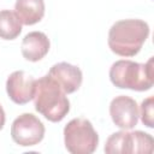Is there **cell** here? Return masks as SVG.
<instances>
[{"label":"cell","instance_id":"cell-1","mask_svg":"<svg viewBox=\"0 0 154 154\" xmlns=\"http://www.w3.org/2000/svg\"><path fill=\"white\" fill-rule=\"evenodd\" d=\"M149 36V25L142 19L116 22L108 31V47L120 57L136 55Z\"/></svg>","mask_w":154,"mask_h":154},{"label":"cell","instance_id":"cell-2","mask_svg":"<svg viewBox=\"0 0 154 154\" xmlns=\"http://www.w3.org/2000/svg\"><path fill=\"white\" fill-rule=\"evenodd\" d=\"M34 106L38 113L53 123L61 122L70 111V101L66 94L48 75L36 79Z\"/></svg>","mask_w":154,"mask_h":154},{"label":"cell","instance_id":"cell-3","mask_svg":"<svg viewBox=\"0 0 154 154\" xmlns=\"http://www.w3.org/2000/svg\"><path fill=\"white\" fill-rule=\"evenodd\" d=\"M111 82L120 89H131L136 91L149 90L154 84L153 58L146 64L132 60H118L109 69Z\"/></svg>","mask_w":154,"mask_h":154},{"label":"cell","instance_id":"cell-4","mask_svg":"<svg viewBox=\"0 0 154 154\" xmlns=\"http://www.w3.org/2000/svg\"><path fill=\"white\" fill-rule=\"evenodd\" d=\"M64 143L71 154H91L99 144V135L84 118H75L64 128Z\"/></svg>","mask_w":154,"mask_h":154},{"label":"cell","instance_id":"cell-5","mask_svg":"<svg viewBox=\"0 0 154 154\" xmlns=\"http://www.w3.org/2000/svg\"><path fill=\"white\" fill-rule=\"evenodd\" d=\"M154 140L152 135L136 130V131H117L112 134L105 144V153L107 154H136V153H152Z\"/></svg>","mask_w":154,"mask_h":154},{"label":"cell","instance_id":"cell-6","mask_svg":"<svg viewBox=\"0 0 154 154\" xmlns=\"http://www.w3.org/2000/svg\"><path fill=\"white\" fill-rule=\"evenodd\" d=\"M12 140L22 147H31L40 143L45 137V125L31 113H23L11 125Z\"/></svg>","mask_w":154,"mask_h":154},{"label":"cell","instance_id":"cell-7","mask_svg":"<svg viewBox=\"0 0 154 154\" xmlns=\"http://www.w3.org/2000/svg\"><path fill=\"white\" fill-rule=\"evenodd\" d=\"M109 114L112 122L122 130H130L137 125L138 106L137 102L126 95L116 96L109 105Z\"/></svg>","mask_w":154,"mask_h":154},{"label":"cell","instance_id":"cell-8","mask_svg":"<svg viewBox=\"0 0 154 154\" xmlns=\"http://www.w3.org/2000/svg\"><path fill=\"white\" fill-rule=\"evenodd\" d=\"M35 83L32 76L23 70L12 72L6 81V91L8 97L17 105H25L34 99Z\"/></svg>","mask_w":154,"mask_h":154},{"label":"cell","instance_id":"cell-9","mask_svg":"<svg viewBox=\"0 0 154 154\" xmlns=\"http://www.w3.org/2000/svg\"><path fill=\"white\" fill-rule=\"evenodd\" d=\"M47 75L60 85L65 94H71L78 90L83 79L81 69L65 61L53 65Z\"/></svg>","mask_w":154,"mask_h":154},{"label":"cell","instance_id":"cell-10","mask_svg":"<svg viewBox=\"0 0 154 154\" xmlns=\"http://www.w3.org/2000/svg\"><path fill=\"white\" fill-rule=\"evenodd\" d=\"M51 43L46 34L41 31H31L26 34L22 41V54L29 61L41 60L49 51Z\"/></svg>","mask_w":154,"mask_h":154},{"label":"cell","instance_id":"cell-11","mask_svg":"<svg viewBox=\"0 0 154 154\" xmlns=\"http://www.w3.org/2000/svg\"><path fill=\"white\" fill-rule=\"evenodd\" d=\"M14 12L22 24L34 25L45 16V2L43 0H17Z\"/></svg>","mask_w":154,"mask_h":154},{"label":"cell","instance_id":"cell-12","mask_svg":"<svg viewBox=\"0 0 154 154\" xmlns=\"http://www.w3.org/2000/svg\"><path fill=\"white\" fill-rule=\"evenodd\" d=\"M22 32V22L16 12L10 10L0 11V38L14 40Z\"/></svg>","mask_w":154,"mask_h":154},{"label":"cell","instance_id":"cell-13","mask_svg":"<svg viewBox=\"0 0 154 154\" xmlns=\"http://www.w3.org/2000/svg\"><path fill=\"white\" fill-rule=\"evenodd\" d=\"M153 101H154V97L149 96V97L144 99L141 103V120L148 128L154 126V123H153Z\"/></svg>","mask_w":154,"mask_h":154},{"label":"cell","instance_id":"cell-14","mask_svg":"<svg viewBox=\"0 0 154 154\" xmlns=\"http://www.w3.org/2000/svg\"><path fill=\"white\" fill-rule=\"evenodd\" d=\"M5 120H6V117H5V111H4L2 106L0 105V130L4 128V125H5Z\"/></svg>","mask_w":154,"mask_h":154}]
</instances>
